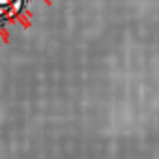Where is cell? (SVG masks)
Returning <instances> with one entry per match:
<instances>
[{
    "label": "cell",
    "mask_w": 159,
    "mask_h": 159,
    "mask_svg": "<svg viewBox=\"0 0 159 159\" xmlns=\"http://www.w3.org/2000/svg\"><path fill=\"white\" fill-rule=\"evenodd\" d=\"M25 2H26V0H13L10 6H6V17H10V19H11V17H17V15L23 11Z\"/></svg>",
    "instance_id": "obj_1"
},
{
    "label": "cell",
    "mask_w": 159,
    "mask_h": 159,
    "mask_svg": "<svg viewBox=\"0 0 159 159\" xmlns=\"http://www.w3.org/2000/svg\"><path fill=\"white\" fill-rule=\"evenodd\" d=\"M13 0H0V6H10Z\"/></svg>",
    "instance_id": "obj_2"
}]
</instances>
